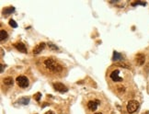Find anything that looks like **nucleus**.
<instances>
[{"mask_svg":"<svg viewBox=\"0 0 149 114\" xmlns=\"http://www.w3.org/2000/svg\"><path fill=\"white\" fill-rule=\"evenodd\" d=\"M14 47L18 50V51L23 53H27V47L25 46V44L22 43V42H17V43L14 44Z\"/></svg>","mask_w":149,"mask_h":114,"instance_id":"obj_6","label":"nucleus"},{"mask_svg":"<svg viewBox=\"0 0 149 114\" xmlns=\"http://www.w3.org/2000/svg\"><path fill=\"white\" fill-rule=\"evenodd\" d=\"M7 38H8V34H7V31H6L5 29H1V30H0V40H1V42L6 40Z\"/></svg>","mask_w":149,"mask_h":114,"instance_id":"obj_10","label":"nucleus"},{"mask_svg":"<svg viewBox=\"0 0 149 114\" xmlns=\"http://www.w3.org/2000/svg\"><path fill=\"white\" fill-rule=\"evenodd\" d=\"M53 88L56 90V91L61 92V93H64V92H67L68 91V88L66 87V86H64V84H62V83H60V82L53 83Z\"/></svg>","mask_w":149,"mask_h":114,"instance_id":"obj_4","label":"nucleus"},{"mask_svg":"<svg viewBox=\"0 0 149 114\" xmlns=\"http://www.w3.org/2000/svg\"><path fill=\"white\" fill-rule=\"evenodd\" d=\"M135 61H136V64H137L138 65H143V64H145V56L143 54V53H138V54L135 56Z\"/></svg>","mask_w":149,"mask_h":114,"instance_id":"obj_8","label":"nucleus"},{"mask_svg":"<svg viewBox=\"0 0 149 114\" xmlns=\"http://www.w3.org/2000/svg\"><path fill=\"white\" fill-rule=\"evenodd\" d=\"M122 59V56H121V54H120L119 53H117V51H114L113 53V58H112V60L113 61H120Z\"/></svg>","mask_w":149,"mask_h":114,"instance_id":"obj_13","label":"nucleus"},{"mask_svg":"<svg viewBox=\"0 0 149 114\" xmlns=\"http://www.w3.org/2000/svg\"><path fill=\"white\" fill-rule=\"evenodd\" d=\"M3 82L4 84L7 85V86H11V85H13L14 81H13L12 77H6V78L3 79Z\"/></svg>","mask_w":149,"mask_h":114,"instance_id":"obj_11","label":"nucleus"},{"mask_svg":"<svg viewBox=\"0 0 149 114\" xmlns=\"http://www.w3.org/2000/svg\"><path fill=\"white\" fill-rule=\"evenodd\" d=\"M48 46H49L51 49H53V50H58V48H57V46H55L54 44H53V43H48Z\"/></svg>","mask_w":149,"mask_h":114,"instance_id":"obj_18","label":"nucleus"},{"mask_svg":"<svg viewBox=\"0 0 149 114\" xmlns=\"http://www.w3.org/2000/svg\"><path fill=\"white\" fill-rule=\"evenodd\" d=\"M18 102H19L20 104L27 105L28 103L29 102V97H22V99H20L19 100H18Z\"/></svg>","mask_w":149,"mask_h":114,"instance_id":"obj_14","label":"nucleus"},{"mask_svg":"<svg viewBox=\"0 0 149 114\" xmlns=\"http://www.w3.org/2000/svg\"><path fill=\"white\" fill-rule=\"evenodd\" d=\"M44 114H55L54 112L53 111H52V110H49V111H47V112H45Z\"/></svg>","mask_w":149,"mask_h":114,"instance_id":"obj_19","label":"nucleus"},{"mask_svg":"<svg viewBox=\"0 0 149 114\" xmlns=\"http://www.w3.org/2000/svg\"><path fill=\"white\" fill-rule=\"evenodd\" d=\"M9 25H10L12 28H18V24H17L16 21H15V20H13V19L9 20Z\"/></svg>","mask_w":149,"mask_h":114,"instance_id":"obj_15","label":"nucleus"},{"mask_svg":"<svg viewBox=\"0 0 149 114\" xmlns=\"http://www.w3.org/2000/svg\"><path fill=\"white\" fill-rule=\"evenodd\" d=\"M45 45L46 44L44 43V42H40V43H39L38 45L33 49V54H39L40 53H42V50L45 48Z\"/></svg>","mask_w":149,"mask_h":114,"instance_id":"obj_9","label":"nucleus"},{"mask_svg":"<svg viewBox=\"0 0 149 114\" xmlns=\"http://www.w3.org/2000/svg\"><path fill=\"white\" fill-rule=\"evenodd\" d=\"M95 114H102V113H99V112H97V113H95Z\"/></svg>","mask_w":149,"mask_h":114,"instance_id":"obj_21","label":"nucleus"},{"mask_svg":"<svg viewBox=\"0 0 149 114\" xmlns=\"http://www.w3.org/2000/svg\"><path fill=\"white\" fill-rule=\"evenodd\" d=\"M14 11H15L14 7H6V8L3 10V13L5 15H7V14H11V13L14 12Z\"/></svg>","mask_w":149,"mask_h":114,"instance_id":"obj_12","label":"nucleus"},{"mask_svg":"<svg viewBox=\"0 0 149 114\" xmlns=\"http://www.w3.org/2000/svg\"><path fill=\"white\" fill-rule=\"evenodd\" d=\"M40 97H42V94H40V92H38V93H36V94H35V95H34V99H36L37 101L40 100Z\"/></svg>","mask_w":149,"mask_h":114,"instance_id":"obj_16","label":"nucleus"},{"mask_svg":"<svg viewBox=\"0 0 149 114\" xmlns=\"http://www.w3.org/2000/svg\"><path fill=\"white\" fill-rule=\"evenodd\" d=\"M44 65L46 68L50 70V71L53 72V73H59L63 70V67L61 64H59L57 62H55L53 59L48 58L44 61Z\"/></svg>","mask_w":149,"mask_h":114,"instance_id":"obj_1","label":"nucleus"},{"mask_svg":"<svg viewBox=\"0 0 149 114\" xmlns=\"http://www.w3.org/2000/svg\"><path fill=\"white\" fill-rule=\"evenodd\" d=\"M119 74H120L119 70H114V71H112L111 73H110V77L114 82H121V81H122V77H120Z\"/></svg>","mask_w":149,"mask_h":114,"instance_id":"obj_5","label":"nucleus"},{"mask_svg":"<svg viewBox=\"0 0 149 114\" xmlns=\"http://www.w3.org/2000/svg\"><path fill=\"white\" fill-rule=\"evenodd\" d=\"M16 82L18 84V86L22 88H25L29 86V79L26 76H24V75H19V76L17 77Z\"/></svg>","mask_w":149,"mask_h":114,"instance_id":"obj_3","label":"nucleus"},{"mask_svg":"<svg viewBox=\"0 0 149 114\" xmlns=\"http://www.w3.org/2000/svg\"><path fill=\"white\" fill-rule=\"evenodd\" d=\"M126 108H127V111H128L129 113H133V112H135L136 110H138V108H139V103L136 100H130L128 102V104H127Z\"/></svg>","mask_w":149,"mask_h":114,"instance_id":"obj_2","label":"nucleus"},{"mask_svg":"<svg viewBox=\"0 0 149 114\" xmlns=\"http://www.w3.org/2000/svg\"><path fill=\"white\" fill-rule=\"evenodd\" d=\"M1 73H3V69H4V66H3V64H1Z\"/></svg>","mask_w":149,"mask_h":114,"instance_id":"obj_20","label":"nucleus"},{"mask_svg":"<svg viewBox=\"0 0 149 114\" xmlns=\"http://www.w3.org/2000/svg\"><path fill=\"white\" fill-rule=\"evenodd\" d=\"M97 105H99V101L97 100H90L88 102V108L91 111H95L97 108Z\"/></svg>","mask_w":149,"mask_h":114,"instance_id":"obj_7","label":"nucleus"},{"mask_svg":"<svg viewBox=\"0 0 149 114\" xmlns=\"http://www.w3.org/2000/svg\"><path fill=\"white\" fill-rule=\"evenodd\" d=\"M137 5L145 6V5H146V3H145V2H135V3H132V6H137Z\"/></svg>","mask_w":149,"mask_h":114,"instance_id":"obj_17","label":"nucleus"}]
</instances>
